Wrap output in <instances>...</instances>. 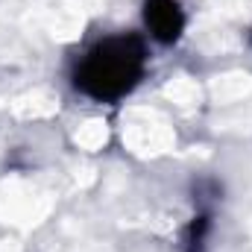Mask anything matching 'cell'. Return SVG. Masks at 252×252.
<instances>
[{"label": "cell", "mask_w": 252, "mask_h": 252, "mask_svg": "<svg viewBox=\"0 0 252 252\" xmlns=\"http://www.w3.org/2000/svg\"><path fill=\"white\" fill-rule=\"evenodd\" d=\"M147 73V44L141 35L121 32L91 44L73 67V88L97 103H118L138 88Z\"/></svg>", "instance_id": "1"}, {"label": "cell", "mask_w": 252, "mask_h": 252, "mask_svg": "<svg viewBox=\"0 0 252 252\" xmlns=\"http://www.w3.org/2000/svg\"><path fill=\"white\" fill-rule=\"evenodd\" d=\"M144 27L153 41L158 44H176L185 35L188 15L179 0H144Z\"/></svg>", "instance_id": "2"}, {"label": "cell", "mask_w": 252, "mask_h": 252, "mask_svg": "<svg viewBox=\"0 0 252 252\" xmlns=\"http://www.w3.org/2000/svg\"><path fill=\"white\" fill-rule=\"evenodd\" d=\"M205 235H208V217L199 214V217H193V223H190V235H188V247H185V252H202V247H205Z\"/></svg>", "instance_id": "3"}, {"label": "cell", "mask_w": 252, "mask_h": 252, "mask_svg": "<svg viewBox=\"0 0 252 252\" xmlns=\"http://www.w3.org/2000/svg\"><path fill=\"white\" fill-rule=\"evenodd\" d=\"M250 41H252V32H250Z\"/></svg>", "instance_id": "4"}]
</instances>
